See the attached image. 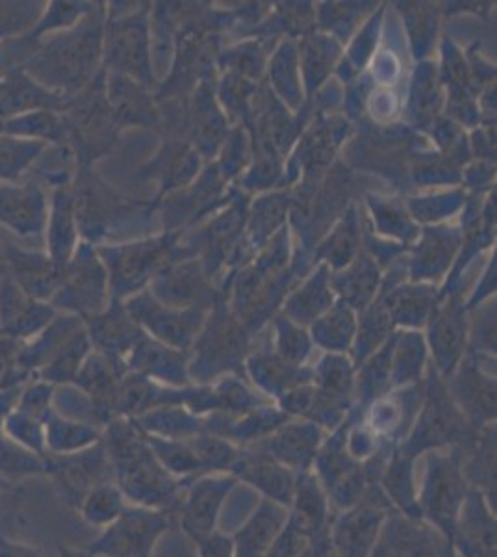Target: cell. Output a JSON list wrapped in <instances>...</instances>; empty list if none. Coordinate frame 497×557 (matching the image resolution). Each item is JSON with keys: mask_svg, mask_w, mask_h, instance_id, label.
I'll return each mask as SVG.
<instances>
[{"mask_svg": "<svg viewBox=\"0 0 497 557\" xmlns=\"http://www.w3.org/2000/svg\"><path fill=\"white\" fill-rule=\"evenodd\" d=\"M15 273L26 290L32 294H47L54 281V268L51 262L45 259H34V257H20L13 260Z\"/></svg>", "mask_w": 497, "mask_h": 557, "instance_id": "32", "label": "cell"}, {"mask_svg": "<svg viewBox=\"0 0 497 557\" xmlns=\"http://www.w3.org/2000/svg\"><path fill=\"white\" fill-rule=\"evenodd\" d=\"M418 459L407 456L397 446L390 459L378 478V487L386 500L397 513L409 519L423 520L420 502H418V475H415Z\"/></svg>", "mask_w": 497, "mask_h": 557, "instance_id": "17", "label": "cell"}, {"mask_svg": "<svg viewBox=\"0 0 497 557\" xmlns=\"http://www.w3.org/2000/svg\"><path fill=\"white\" fill-rule=\"evenodd\" d=\"M475 431L468 425L451 394L447 391L446 381L442 380L435 367L428 368L423 401L409 435L399 444V450L407 456L420 457L428 451L462 448L472 441Z\"/></svg>", "mask_w": 497, "mask_h": 557, "instance_id": "2", "label": "cell"}, {"mask_svg": "<svg viewBox=\"0 0 497 557\" xmlns=\"http://www.w3.org/2000/svg\"><path fill=\"white\" fill-rule=\"evenodd\" d=\"M144 435H146L147 444L151 446L158 462L183 485L201 478V462L197 459L196 451L191 450L188 441L154 437L147 433Z\"/></svg>", "mask_w": 497, "mask_h": 557, "instance_id": "22", "label": "cell"}, {"mask_svg": "<svg viewBox=\"0 0 497 557\" xmlns=\"http://www.w3.org/2000/svg\"><path fill=\"white\" fill-rule=\"evenodd\" d=\"M431 294L427 288H403L392 296L388 312L390 318H397L396 322L407 325H422L423 318L427 314Z\"/></svg>", "mask_w": 497, "mask_h": 557, "instance_id": "30", "label": "cell"}, {"mask_svg": "<svg viewBox=\"0 0 497 557\" xmlns=\"http://www.w3.org/2000/svg\"><path fill=\"white\" fill-rule=\"evenodd\" d=\"M134 368L147 380L164 381L170 386L188 385V359L178 349L162 344H139L134 355Z\"/></svg>", "mask_w": 497, "mask_h": 557, "instance_id": "19", "label": "cell"}, {"mask_svg": "<svg viewBox=\"0 0 497 557\" xmlns=\"http://www.w3.org/2000/svg\"><path fill=\"white\" fill-rule=\"evenodd\" d=\"M139 430L154 437L188 441L204 431L202 418L183 406H160L136 418Z\"/></svg>", "mask_w": 497, "mask_h": 557, "instance_id": "20", "label": "cell"}, {"mask_svg": "<svg viewBox=\"0 0 497 557\" xmlns=\"http://www.w3.org/2000/svg\"><path fill=\"white\" fill-rule=\"evenodd\" d=\"M370 557H394L390 552L386 550L383 545L375 546V550L372 552V556Z\"/></svg>", "mask_w": 497, "mask_h": 557, "instance_id": "38", "label": "cell"}, {"mask_svg": "<svg viewBox=\"0 0 497 557\" xmlns=\"http://www.w3.org/2000/svg\"><path fill=\"white\" fill-rule=\"evenodd\" d=\"M310 546V541L305 533L286 520L283 530L277 539L273 541L270 550L265 557H301Z\"/></svg>", "mask_w": 497, "mask_h": 557, "instance_id": "35", "label": "cell"}, {"mask_svg": "<svg viewBox=\"0 0 497 557\" xmlns=\"http://www.w3.org/2000/svg\"><path fill=\"white\" fill-rule=\"evenodd\" d=\"M449 543L457 557H497L496 509L475 488L468 491Z\"/></svg>", "mask_w": 497, "mask_h": 557, "instance_id": "11", "label": "cell"}, {"mask_svg": "<svg viewBox=\"0 0 497 557\" xmlns=\"http://www.w3.org/2000/svg\"><path fill=\"white\" fill-rule=\"evenodd\" d=\"M390 511L394 509L378 483H373L357 506L334 513L328 525V541L336 557L372 556Z\"/></svg>", "mask_w": 497, "mask_h": 557, "instance_id": "5", "label": "cell"}, {"mask_svg": "<svg viewBox=\"0 0 497 557\" xmlns=\"http://www.w3.org/2000/svg\"><path fill=\"white\" fill-rule=\"evenodd\" d=\"M333 507L328 504L327 493L314 472H301L296 475L294 498L288 509V520L299 528L310 543L328 537V525L333 520Z\"/></svg>", "mask_w": 497, "mask_h": 557, "instance_id": "13", "label": "cell"}, {"mask_svg": "<svg viewBox=\"0 0 497 557\" xmlns=\"http://www.w3.org/2000/svg\"><path fill=\"white\" fill-rule=\"evenodd\" d=\"M275 354L290 364L305 367L310 355V338L301 327L290 320H281L277 323V344Z\"/></svg>", "mask_w": 497, "mask_h": 557, "instance_id": "31", "label": "cell"}, {"mask_svg": "<svg viewBox=\"0 0 497 557\" xmlns=\"http://www.w3.org/2000/svg\"><path fill=\"white\" fill-rule=\"evenodd\" d=\"M144 47H141V34L133 26H123L115 30L112 36V57L117 60V64L139 65V60L144 57Z\"/></svg>", "mask_w": 497, "mask_h": 557, "instance_id": "33", "label": "cell"}, {"mask_svg": "<svg viewBox=\"0 0 497 557\" xmlns=\"http://www.w3.org/2000/svg\"><path fill=\"white\" fill-rule=\"evenodd\" d=\"M447 391L475 433L496 424V380L475 359H462L446 381Z\"/></svg>", "mask_w": 497, "mask_h": 557, "instance_id": "8", "label": "cell"}, {"mask_svg": "<svg viewBox=\"0 0 497 557\" xmlns=\"http://www.w3.org/2000/svg\"><path fill=\"white\" fill-rule=\"evenodd\" d=\"M39 201L41 199L32 188L0 190V222L21 231L36 227L38 210L41 207Z\"/></svg>", "mask_w": 497, "mask_h": 557, "instance_id": "28", "label": "cell"}, {"mask_svg": "<svg viewBox=\"0 0 497 557\" xmlns=\"http://www.w3.org/2000/svg\"><path fill=\"white\" fill-rule=\"evenodd\" d=\"M420 461H423V475L418 482V502L422 519L451 541L460 507L470 491L462 472L460 448L428 451Z\"/></svg>", "mask_w": 497, "mask_h": 557, "instance_id": "3", "label": "cell"}, {"mask_svg": "<svg viewBox=\"0 0 497 557\" xmlns=\"http://www.w3.org/2000/svg\"><path fill=\"white\" fill-rule=\"evenodd\" d=\"M394 557H449L451 543L425 520H414L390 511L378 537Z\"/></svg>", "mask_w": 497, "mask_h": 557, "instance_id": "12", "label": "cell"}, {"mask_svg": "<svg viewBox=\"0 0 497 557\" xmlns=\"http://www.w3.org/2000/svg\"><path fill=\"white\" fill-rule=\"evenodd\" d=\"M357 368L344 354H327L312 368V385L325 393L355 399Z\"/></svg>", "mask_w": 497, "mask_h": 557, "instance_id": "23", "label": "cell"}, {"mask_svg": "<svg viewBox=\"0 0 497 557\" xmlns=\"http://www.w3.org/2000/svg\"><path fill=\"white\" fill-rule=\"evenodd\" d=\"M328 305H331V296H328L327 275L325 270H322L302 286V290L291 296L286 305V311L291 318H296V322H310L320 317V312L325 311Z\"/></svg>", "mask_w": 497, "mask_h": 557, "instance_id": "29", "label": "cell"}, {"mask_svg": "<svg viewBox=\"0 0 497 557\" xmlns=\"http://www.w3.org/2000/svg\"><path fill=\"white\" fill-rule=\"evenodd\" d=\"M107 454L115 485L126 500L134 507L176 513L184 485L158 462L136 420L112 424Z\"/></svg>", "mask_w": 497, "mask_h": 557, "instance_id": "1", "label": "cell"}, {"mask_svg": "<svg viewBox=\"0 0 497 557\" xmlns=\"http://www.w3.org/2000/svg\"><path fill=\"white\" fill-rule=\"evenodd\" d=\"M431 348L436 372L447 381L464 359L467 351V322L455 307H447L431 327Z\"/></svg>", "mask_w": 497, "mask_h": 557, "instance_id": "18", "label": "cell"}, {"mask_svg": "<svg viewBox=\"0 0 497 557\" xmlns=\"http://www.w3.org/2000/svg\"><path fill=\"white\" fill-rule=\"evenodd\" d=\"M425 364H427V348L422 336L415 333L396 336L394 351H392V388H403V386L422 383Z\"/></svg>", "mask_w": 497, "mask_h": 557, "instance_id": "21", "label": "cell"}, {"mask_svg": "<svg viewBox=\"0 0 497 557\" xmlns=\"http://www.w3.org/2000/svg\"><path fill=\"white\" fill-rule=\"evenodd\" d=\"M325 437L327 431H323L320 425L301 418H290L278 430L273 431L270 437L252 446L265 451L297 475L312 470L315 456L322 448Z\"/></svg>", "mask_w": 497, "mask_h": 557, "instance_id": "10", "label": "cell"}, {"mask_svg": "<svg viewBox=\"0 0 497 557\" xmlns=\"http://www.w3.org/2000/svg\"><path fill=\"white\" fill-rule=\"evenodd\" d=\"M422 259L420 262V270H428V272H438L440 268L446 267V259H451L453 253L455 240L451 236L435 235L427 238L422 244Z\"/></svg>", "mask_w": 497, "mask_h": 557, "instance_id": "36", "label": "cell"}, {"mask_svg": "<svg viewBox=\"0 0 497 557\" xmlns=\"http://www.w3.org/2000/svg\"><path fill=\"white\" fill-rule=\"evenodd\" d=\"M196 548L199 557H233V537L231 533L218 530L199 541Z\"/></svg>", "mask_w": 497, "mask_h": 557, "instance_id": "37", "label": "cell"}, {"mask_svg": "<svg viewBox=\"0 0 497 557\" xmlns=\"http://www.w3.org/2000/svg\"><path fill=\"white\" fill-rule=\"evenodd\" d=\"M377 283V267L368 257L357 260V264H352L346 273H341L340 277L334 281V285L344 294L347 304L355 307H364V304L372 299Z\"/></svg>", "mask_w": 497, "mask_h": 557, "instance_id": "27", "label": "cell"}, {"mask_svg": "<svg viewBox=\"0 0 497 557\" xmlns=\"http://www.w3.org/2000/svg\"><path fill=\"white\" fill-rule=\"evenodd\" d=\"M246 372L252 385L268 399L277 401L294 388L312 383V368L296 367L281 359L275 351H260L246 361Z\"/></svg>", "mask_w": 497, "mask_h": 557, "instance_id": "15", "label": "cell"}, {"mask_svg": "<svg viewBox=\"0 0 497 557\" xmlns=\"http://www.w3.org/2000/svg\"><path fill=\"white\" fill-rule=\"evenodd\" d=\"M239 483L231 474L201 475L184 485L176 507V525L197 545L220 530L221 517Z\"/></svg>", "mask_w": 497, "mask_h": 557, "instance_id": "7", "label": "cell"}, {"mask_svg": "<svg viewBox=\"0 0 497 557\" xmlns=\"http://www.w3.org/2000/svg\"><path fill=\"white\" fill-rule=\"evenodd\" d=\"M188 443L201 462L202 475L228 474L239 454L238 446L228 443L227 438L218 437L207 431L188 438Z\"/></svg>", "mask_w": 497, "mask_h": 557, "instance_id": "25", "label": "cell"}, {"mask_svg": "<svg viewBox=\"0 0 497 557\" xmlns=\"http://www.w3.org/2000/svg\"><path fill=\"white\" fill-rule=\"evenodd\" d=\"M355 318L346 305L336 307L322 320H315L314 343L328 354H346L355 341Z\"/></svg>", "mask_w": 497, "mask_h": 557, "instance_id": "24", "label": "cell"}, {"mask_svg": "<svg viewBox=\"0 0 497 557\" xmlns=\"http://www.w3.org/2000/svg\"><path fill=\"white\" fill-rule=\"evenodd\" d=\"M288 520V509L259 498L251 513L231 533L233 557H265Z\"/></svg>", "mask_w": 497, "mask_h": 557, "instance_id": "14", "label": "cell"}, {"mask_svg": "<svg viewBox=\"0 0 497 557\" xmlns=\"http://www.w3.org/2000/svg\"><path fill=\"white\" fill-rule=\"evenodd\" d=\"M173 528H178L176 513L126 507L120 519L89 546V552L108 557H152L158 541Z\"/></svg>", "mask_w": 497, "mask_h": 557, "instance_id": "6", "label": "cell"}, {"mask_svg": "<svg viewBox=\"0 0 497 557\" xmlns=\"http://www.w3.org/2000/svg\"><path fill=\"white\" fill-rule=\"evenodd\" d=\"M449 557H457V556H455L453 546H451V552H449Z\"/></svg>", "mask_w": 497, "mask_h": 557, "instance_id": "41", "label": "cell"}, {"mask_svg": "<svg viewBox=\"0 0 497 557\" xmlns=\"http://www.w3.org/2000/svg\"><path fill=\"white\" fill-rule=\"evenodd\" d=\"M355 247H357V228H355V220L349 218L331 236L325 257H327L328 262H333L334 267H344V264L351 260Z\"/></svg>", "mask_w": 497, "mask_h": 557, "instance_id": "34", "label": "cell"}, {"mask_svg": "<svg viewBox=\"0 0 497 557\" xmlns=\"http://www.w3.org/2000/svg\"><path fill=\"white\" fill-rule=\"evenodd\" d=\"M62 557H94L91 552H62Z\"/></svg>", "mask_w": 497, "mask_h": 557, "instance_id": "39", "label": "cell"}, {"mask_svg": "<svg viewBox=\"0 0 497 557\" xmlns=\"http://www.w3.org/2000/svg\"><path fill=\"white\" fill-rule=\"evenodd\" d=\"M462 472L470 487L485 496L496 509V424L486 425L460 448Z\"/></svg>", "mask_w": 497, "mask_h": 557, "instance_id": "16", "label": "cell"}, {"mask_svg": "<svg viewBox=\"0 0 497 557\" xmlns=\"http://www.w3.org/2000/svg\"><path fill=\"white\" fill-rule=\"evenodd\" d=\"M125 496L115 482L102 483L91 488L83 500L84 519L94 525L114 524L125 511Z\"/></svg>", "mask_w": 497, "mask_h": 557, "instance_id": "26", "label": "cell"}, {"mask_svg": "<svg viewBox=\"0 0 497 557\" xmlns=\"http://www.w3.org/2000/svg\"><path fill=\"white\" fill-rule=\"evenodd\" d=\"M228 474L234 475L239 485L251 488L259 498L275 502L278 506L290 509L296 474L268 456L265 451L254 446L239 448L238 457Z\"/></svg>", "mask_w": 497, "mask_h": 557, "instance_id": "9", "label": "cell"}, {"mask_svg": "<svg viewBox=\"0 0 497 557\" xmlns=\"http://www.w3.org/2000/svg\"><path fill=\"white\" fill-rule=\"evenodd\" d=\"M301 557H314V554H312V548H307V552H305V554H302Z\"/></svg>", "mask_w": 497, "mask_h": 557, "instance_id": "40", "label": "cell"}, {"mask_svg": "<svg viewBox=\"0 0 497 557\" xmlns=\"http://www.w3.org/2000/svg\"><path fill=\"white\" fill-rule=\"evenodd\" d=\"M352 414L355 412H349L344 424L327 433L312 465V472L327 493L333 513L357 506L364 498L368 487L373 485L368 482L364 465L355 461L347 451V430L351 425Z\"/></svg>", "mask_w": 497, "mask_h": 557, "instance_id": "4", "label": "cell"}]
</instances>
